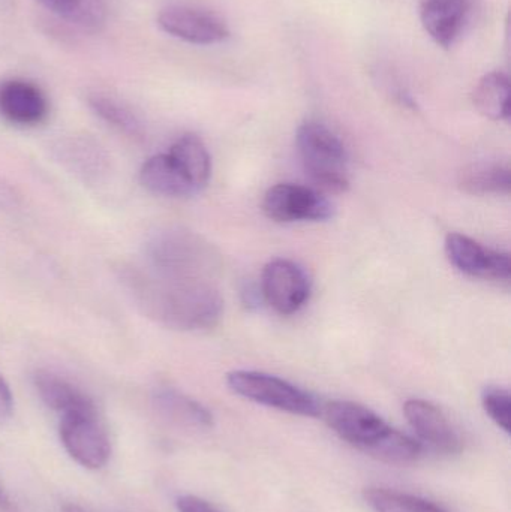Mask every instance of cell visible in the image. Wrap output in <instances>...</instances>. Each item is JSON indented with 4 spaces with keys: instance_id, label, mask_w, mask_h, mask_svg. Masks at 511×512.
<instances>
[{
    "instance_id": "obj_1",
    "label": "cell",
    "mask_w": 511,
    "mask_h": 512,
    "mask_svg": "<svg viewBox=\"0 0 511 512\" xmlns=\"http://www.w3.org/2000/svg\"><path fill=\"white\" fill-rule=\"evenodd\" d=\"M122 282L147 318L171 330H210L221 321L224 301L212 280L165 276L147 267H129L123 270Z\"/></svg>"
},
{
    "instance_id": "obj_2",
    "label": "cell",
    "mask_w": 511,
    "mask_h": 512,
    "mask_svg": "<svg viewBox=\"0 0 511 512\" xmlns=\"http://www.w3.org/2000/svg\"><path fill=\"white\" fill-rule=\"evenodd\" d=\"M327 426L362 453L389 463L411 465L422 457V442L393 429L380 415L348 400H333L321 409Z\"/></svg>"
},
{
    "instance_id": "obj_3",
    "label": "cell",
    "mask_w": 511,
    "mask_h": 512,
    "mask_svg": "<svg viewBox=\"0 0 511 512\" xmlns=\"http://www.w3.org/2000/svg\"><path fill=\"white\" fill-rule=\"evenodd\" d=\"M144 258L149 270L188 279L212 280L221 267L215 248L183 228H164L153 234L144 246Z\"/></svg>"
},
{
    "instance_id": "obj_4",
    "label": "cell",
    "mask_w": 511,
    "mask_h": 512,
    "mask_svg": "<svg viewBox=\"0 0 511 512\" xmlns=\"http://www.w3.org/2000/svg\"><path fill=\"white\" fill-rule=\"evenodd\" d=\"M296 144L303 168L317 188L332 194L350 188L347 150L332 129L309 120L297 129Z\"/></svg>"
},
{
    "instance_id": "obj_5",
    "label": "cell",
    "mask_w": 511,
    "mask_h": 512,
    "mask_svg": "<svg viewBox=\"0 0 511 512\" xmlns=\"http://www.w3.org/2000/svg\"><path fill=\"white\" fill-rule=\"evenodd\" d=\"M227 385L234 394L249 402L288 414L315 418L320 417L323 409L317 397L269 373L234 370L227 375Z\"/></svg>"
},
{
    "instance_id": "obj_6",
    "label": "cell",
    "mask_w": 511,
    "mask_h": 512,
    "mask_svg": "<svg viewBox=\"0 0 511 512\" xmlns=\"http://www.w3.org/2000/svg\"><path fill=\"white\" fill-rule=\"evenodd\" d=\"M59 438L68 456L83 468L98 471L110 460L111 442L98 411L60 415Z\"/></svg>"
},
{
    "instance_id": "obj_7",
    "label": "cell",
    "mask_w": 511,
    "mask_h": 512,
    "mask_svg": "<svg viewBox=\"0 0 511 512\" xmlns=\"http://www.w3.org/2000/svg\"><path fill=\"white\" fill-rule=\"evenodd\" d=\"M264 215L279 224L293 222H324L335 215V207L329 198L317 189L294 183L272 186L263 198Z\"/></svg>"
},
{
    "instance_id": "obj_8",
    "label": "cell",
    "mask_w": 511,
    "mask_h": 512,
    "mask_svg": "<svg viewBox=\"0 0 511 512\" xmlns=\"http://www.w3.org/2000/svg\"><path fill=\"white\" fill-rule=\"evenodd\" d=\"M311 294L308 274L296 262L273 259L261 274V295L281 315L299 312Z\"/></svg>"
},
{
    "instance_id": "obj_9",
    "label": "cell",
    "mask_w": 511,
    "mask_h": 512,
    "mask_svg": "<svg viewBox=\"0 0 511 512\" xmlns=\"http://www.w3.org/2000/svg\"><path fill=\"white\" fill-rule=\"evenodd\" d=\"M158 24L168 35L195 45L221 44L230 36V27L221 15L197 6H168L159 12Z\"/></svg>"
},
{
    "instance_id": "obj_10",
    "label": "cell",
    "mask_w": 511,
    "mask_h": 512,
    "mask_svg": "<svg viewBox=\"0 0 511 512\" xmlns=\"http://www.w3.org/2000/svg\"><path fill=\"white\" fill-rule=\"evenodd\" d=\"M446 255L453 267L467 276L497 282L510 280V255L486 248L464 234L452 233L447 236Z\"/></svg>"
},
{
    "instance_id": "obj_11",
    "label": "cell",
    "mask_w": 511,
    "mask_h": 512,
    "mask_svg": "<svg viewBox=\"0 0 511 512\" xmlns=\"http://www.w3.org/2000/svg\"><path fill=\"white\" fill-rule=\"evenodd\" d=\"M404 414L423 444L443 456H456L464 450V441L452 421L434 403L423 399L405 402Z\"/></svg>"
},
{
    "instance_id": "obj_12",
    "label": "cell",
    "mask_w": 511,
    "mask_h": 512,
    "mask_svg": "<svg viewBox=\"0 0 511 512\" xmlns=\"http://www.w3.org/2000/svg\"><path fill=\"white\" fill-rule=\"evenodd\" d=\"M50 102L38 84L24 78L0 83V117L15 126H38L47 120Z\"/></svg>"
},
{
    "instance_id": "obj_13",
    "label": "cell",
    "mask_w": 511,
    "mask_h": 512,
    "mask_svg": "<svg viewBox=\"0 0 511 512\" xmlns=\"http://www.w3.org/2000/svg\"><path fill=\"white\" fill-rule=\"evenodd\" d=\"M471 12V0H420V20L440 47L458 41Z\"/></svg>"
},
{
    "instance_id": "obj_14",
    "label": "cell",
    "mask_w": 511,
    "mask_h": 512,
    "mask_svg": "<svg viewBox=\"0 0 511 512\" xmlns=\"http://www.w3.org/2000/svg\"><path fill=\"white\" fill-rule=\"evenodd\" d=\"M140 183L147 191L159 197L188 198L198 194L170 153H161L147 159L140 170Z\"/></svg>"
},
{
    "instance_id": "obj_15",
    "label": "cell",
    "mask_w": 511,
    "mask_h": 512,
    "mask_svg": "<svg viewBox=\"0 0 511 512\" xmlns=\"http://www.w3.org/2000/svg\"><path fill=\"white\" fill-rule=\"evenodd\" d=\"M33 385L42 402L60 415L98 411L92 397L56 373L38 370L33 375Z\"/></svg>"
},
{
    "instance_id": "obj_16",
    "label": "cell",
    "mask_w": 511,
    "mask_h": 512,
    "mask_svg": "<svg viewBox=\"0 0 511 512\" xmlns=\"http://www.w3.org/2000/svg\"><path fill=\"white\" fill-rule=\"evenodd\" d=\"M153 405L162 418L176 426L192 430H207L213 427L212 412L176 388H158L153 394Z\"/></svg>"
},
{
    "instance_id": "obj_17",
    "label": "cell",
    "mask_w": 511,
    "mask_h": 512,
    "mask_svg": "<svg viewBox=\"0 0 511 512\" xmlns=\"http://www.w3.org/2000/svg\"><path fill=\"white\" fill-rule=\"evenodd\" d=\"M458 183L470 195H509L510 167L500 162H476L462 168Z\"/></svg>"
},
{
    "instance_id": "obj_18",
    "label": "cell",
    "mask_w": 511,
    "mask_h": 512,
    "mask_svg": "<svg viewBox=\"0 0 511 512\" xmlns=\"http://www.w3.org/2000/svg\"><path fill=\"white\" fill-rule=\"evenodd\" d=\"M474 107L491 120H509L510 78L506 72L492 71L483 75L473 92Z\"/></svg>"
},
{
    "instance_id": "obj_19",
    "label": "cell",
    "mask_w": 511,
    "mask_h": 512,
    "mask_svg": "<svg viewBox=\"0 0 511 512\" xmlns=\"http://www.w3.org/2000/svg\"><path fill=\"white\" fill-rule=\"evenodd\" d=\"M168 153L180 165L183 173L198 192L206 188L212 174V161H210L209 150L204 146L201 138L194 134L183 135L171 146Z\"/></svg>"
},
{
    "instance_id": "obj_20",
    "label": "cell",
    "mask_w": 511,
    "mask_h": 512,
    "mask_svg": "<svg viewBox=\"0 0 511 512\" xmlns=\"http://www.w3.org/2000/svg\"><path fill=\"white\" fill-rule=\"evenodd\" d=\"M48 11L87 32H99L107 23L104 0H38Z\"/></svg>"
},
{
    "instance_id": "obj_21",
    "label": "cell",
    "mask_w": 511,
    "mask_h": 512,
    "mask_svg": "<svg viewBox=\"0 0 511 512\" xmlns=\"http://www.w3.org/2000/svg\"><path fill=\"white\" fill-rule=\"evenodd\" d=\"M57 158L72 173L84 180H96L107 170V155L90 141H66L57 149Z\"/></svg>"
},
{
    "instance_id": "obj_22",
    "label": "cell",
    "mask_w": 511,
    "mask_h": 512,
    "mask_svg": "<svg viewBox=\"0 0 511 512\" xmlns=\"http://www.w3.org/2000/svg\"><path fill=\"white\" fill-rule=\"evenodd\" d=\"M363 498L375 512H450L419 496L384 487H369L363 492Z\"/></svg>"
},
{
    "instance_id": "obj_23",
    "label": "cell",
    "mask_w": 511,
    "mask_h": 512,
    "mask_svg": "<svg viewBox=\"0 0 511 512\" xmlns=\"http://www.w3.org/2000/svg\"><path fill=\"white\" fill-rule=\"evenodd\" d=\"M89 105L96 116L101 117L105 123L113 126L117 131L132 138H140L143 135V123L140 117L117 99L108 98L105 95H93L89 98Z\"/></svg>"
},
{
    "instance_id": "obj_24",
    "label": "cell",
    "mask_w": 511,
    "mask_h": 512,
    "mask_svg": "<svg viewBox=\"0 0 511 512\" xmlns=\"http://www.w3.org/2000/svg\"><path fill=\"white\" fill-rule=\"evenodd\" d=\"M482 405L488 417L498 429L510 433L511 397L509 390L503 387H486L482 393Z\"/></svg>"
},
{
    "instance_id": "obj_25",
    "label": "cell",
    "mask_w": 511,
    "mask_h": 512,
    "mask_svg": "<svg viewBox=\"0 0 511 512\" xmlns=\"http://www.w3.org/2000/svg\"><path fill=\"white\" fill-rule=\"evenodd\" d=\"M177 511L179 512H222L215 505L194 495H183L177 498Z\"/></svg>"
},
{
    "instance_id": "obj_26",
    "label": "cell",
    "mask_w": 511,
    "mask_h": 512,
    "mask_svg": "<svg viewBox=\"0 0 511 512\" xmlns=\"http://www.w3.org/2000/svg\"><path fill=\"white\" fill-rule=\"evenodd\" d=\"M14 412V397L5 379L0 376V421L8 420Z\"/></svg>"
},
{
    "instance_id": "obj_27",
    "label": "cell",
    "mask_w": 511,
    "mask_h": 512,
    "mask_svg": "<svg viewBox=\"0 0 511 512\" xmlns=\"http://www.w3.org/2000/svg\"><path fill=\"white\" fill-rule=\"evenodd\" d=\"M0 510L5 512H15L14 505L9 501L8 496L3 493V490L0 489Z\"/></svg>"
},
{
    "instance_id": "obj_28",
    "label": "cell",
    "mask_w": 511,
    "mask_h": 512,
    "mask_svg": "<svg viewBox=\"0 0 511 512\" xmlns=\"http://www.w3.org/2000/svg\"><path fill=\"white\" fill-rule=\"evenodd\" d=\"M63 512H89V511L84 510V508L78 507V505L66 504V505H63Z\"/></svg>"
}]
</instances>
